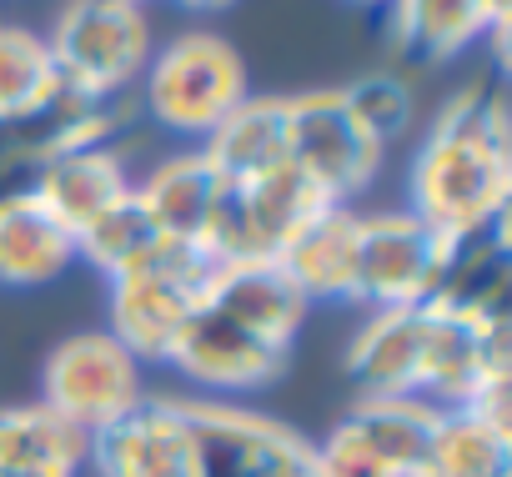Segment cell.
<instances>
[{
  "label": "cell",
  "instance_id": "6da1fadb",
  "mask_svg": "<svg viewBox=\"0 0 512 477\" xmlns=\"http://www.w3.org/2000/svg\"><path fill=\"white\" fill-rule=\"evenodd\" d=\"M512 206V146H507V106L497 91L467 86L457 91L417 161H412V216L427 221L442 242H467L507 221Z\"/></svg>",
  "mask_w": 512,
  "mask_h": 477
},
{
  "label": "cell",
  "instance_id": "7a4b0ae2",
  "mask_svg": "<svg viewBox=\"0 0 512 477\" xmlns=\"http://www.w3.org/2000/svg\"><path fill=\"white\" fill-rule=\"evenodd\" d=\"M211 262L186 242H156L136 267L116 272L111 287V337L136 362H166L191 317L201 312Z\"/></svg>",
  "mask_w": 512,
  "mask_h": 477
},
{
  "label": "cell",
  "instance_id": "3957f363",
  "mask_svg": "<svg viewBox=\"0 0 512 477\" xmlns=\"http://www.w3.org/2000/svg\"><path fill=\"white\" fill-rule=\"evenodd\" d=\"M241 51L216 31H186L141 71V111L176 136H211L246 101Z\"/></svg>",
  "mask_w": 512,
  "mask_h": 477
},
{
  "label": "cell",
  "instance_id": "277c9868",
  "mask_svg": "<svg viewBox=\"0 0 512 477\" xmlns=\"http://www.w3.org/2000/svg\"><path fill=\"white\" fill-rule=\"evenodd\" d=\"M46 46L66 91L116 101L151 61V21L141 0H66Z\"/></svg>",
  "mask_w": 512,
  "mask_h": 477
},
{
  "label": "cell",
  "instance_id": "5b68a950",
  "mask_svg": "<svg viewBox=\"0 0 512 477\" xmlns=\"http://www.w3.org/2000/svg\"><path fill=\"white\" fill-rule=\"evenodd\" d=\"M196 477H322L317 447L297 427L221 397H186Z\"/></svg>",
  "mask_w": 512,
  "mask_h": 477
},
{
  "label": "cell",
  "instance_id": "8992f818",
  "mask_svg": "<svg viewBox=\"0 0 512 477\" xmlns=\"http://www.w3.org/2000/svg\"><path fill=\"white\" fill-rule=\"evenodd\" d=\"M146 397V362H136L106 327L51 347L41 367V402L76 432H101Z\"/></svg>",
  "mask_w": 512,
  "mask_h": 477
},
{
  "label": "cell",
  "instance_id": "52a82bcc",
  "mask_svg": "<svg viewBox=\"0 0 512 477\" xmlns=\"http://www.w3.org/2000/svg\"><path fill=\"white\" fill-rule=\"evenodd\" d=\"M287 161L332 206H347L357 191L372 186L382 166V146L357 126L342 86H317L287 96Z\"/></svg>",
  "mask_w": 512,
  "mask_h": 477
},
{
  "label": "cell",
  "instance_id": "ba28073f",
  "mask_svg": "<svg viewBox=\"0 0 512 477\" xmlns=\"http://www.w3.org/2000/svg\"><path fill=\"white\" fill-rule=\"evenodd\" d=\"M452 242L417 221L412 211L357 216V302L382 307H427L442 287Z\"/></svg>",
  "mask_w": 512,
  "mask_h": 477
},
{
  "label": "cell",
  "instance_id": "9c48e42d",
  "mask_svg": "<svg viewBox=\"0 0 512 477\" xmlns=\"http://www.w3.org/2000/svg\"><path fill=\"white\" fill-rule=\"evenodd\" d=\"M86 467L96 477H196V432L186 397H141L126 417L91 432Z\"/></svg>",
  "mask_w": 512,
  "mask_h": 477
},
{
  "label": "cell",
  "instance_id": "30bf717a",
  "mask_svg": "<svg viewBox=\"0 0 512 477\" xmlns=\"http://www.w3.org/2000/svg\"><path fill=\"white\" fill-rule=\"evenodd\" d=\"M201 307H211L231 327L262 337L267 347H282V352H292V342H297V332L312 312V302L302 297V287L287 277V267L277 257L211 262Z\"/></svg>",
  "mask_w": 512,
  "mask_h": 477
},
{
  "label": "cell",
  "instance_id": "8fae6325",
  "mask_svg": "<svg viewBox=\"0 0 512 477\" xmlns=\"http://www.w3.org/2000/svg\"><path fill=\"white\" fill-rule=\"evenodd\" d=\"M287 357L282 347H267L262 337H251L241 327H231L226 317H216L211 307H201L191 317V327L181 332V342L171 347V367L191 382V387H206V392H262L272 387L282 372H287ZM221 397V402H226Z\"/></svg>",
  "mask_w": 512,
  "mask_h": 477
},
{
  "label": "cell",
  "instance_id": "7c38bea8",
  "mask_svg": "<svg viewBox=\"0 0 512 477\" xmlns=\"http://www.w3.org/2000/svg\"><path fill=\"white\" fill-rule=\"evenodd\" d=\"M422 347H427V307H382L357 327L342 367L357 397H417Z\"/></svg>",
  "mask_w": 512,
  "mask_h": 477
},
{
  "label": "cell",
  "instance_id": "4fadbf2b",
  "mask_svg": "<svg viewBox=\"0 0 512 477\" xmlns=\"http://www.w3.org/2000/svg\"><path fill=\"white\" fill-rule=\"evenodd\" d=\"M392 46L412 61H452L482 36H507L512 0H387Z\"/></svg>",
  "mask_w": 512,
  "mask_h": 477
},
{
  "label": "cell",
  "instance_id": "5bb4252c",
  "mask_svg": "<svg viewBox=\"0 0 512 477\" xmlns=\"http://www.w3.org/2000/svg\"><path fill=\"white\" fill-rule=\"evenodd\" d=\"M76 262V236L31 186L0 191V287H46Z\"/></svg>",
  "mask_w": 512,
  "mask_h": 477
},
{
  "label": "cell",
  "instance_id": "9a60e30c",
  "mask_svg": "<svg viewBox=\"0 0 512 477\" xmlns=\"http://www.w3.org/2000/svg\"><path fill=\"white\" fill-rule=\"evenodd\" d=\"M131 171L121 146H81V151H61L56 161H46L31 176V191L41 196V206L71 231L81 236L106 206H116L131 191Z\"/></svg>",
  "mask_w": 512,
  "mask_h": 477
},
{
  "label": "cell",
  "instance_id": "2e32d148",
  "mask_svg": "<svg viewBox=\"0 0 512 477\" xmlns=\"http://www.w3.org/2000/svg\"><path fill=\"white\" fill-rule=\"evenodd\" d=\"M307 302H357V211L322 206L277 252Z\"/></svg>",
  "mask_w": 512,
  "mask_h": 477
},
{
  "label": "cell",
  "instance_id": "e0dca14e",
  "mask_svg": "<svg viewBox=\"0 0 512 477\" xmlns=\"http://www.w3.org/2000/svg\"><path fill=\"white\" fill-rule=\"evenodd\" d=\"M221 186H226V176L206 161V151H181V156H166L161 166H151L136 181V196L146 201V211L156 216V226L171 242H186L201 252V236L221 201Z\"/></svg>",
  "mask_w": 512,
  "mask_h": 477
},
{
  "label": "cell",
  "instance_id": "ac0fdd59",
  "mask_svg": "<svg viewBox=\"0 0 512 477\" xmlns=\"http://www.w3.org/2000/svg\"><path fill=\"white\" fill-rule=\"evenodd\" d=\"M206 161L226 181H256L287 161V96H246L211 136Z\"/></svg>",
  "mask_w": 512,
  "mask_h": 477
},
{
  "label": "cell",
  "instance_id": "d6986e66",
  "mask_svg": "<svg viewBox=\"0 0 512 477\" xmlns=\"http://www.w3.org/2000/svg\"><path fill=\"white\" fill-rule=\"evenodd\" d=\"M86 432L56 417L46 402L0 407V467L36 477H76L86 467Z\"/></svg>",
  "mask_w": 512,
  "mask_h": 477
},
{
  "label": "cell",
  "instance_id": "ffe728a7",
  "mask_svg": "<svg viewBox=\"0 0 512 477\" xmlns=\"http://www.w3.org/2000/svg\"><path fill=\"white\" fill-rule=\"evenodd\" d=\"M342 422L387 462L392 477H417L432 452L442 407H432L422 397H357Z\"/></svg>",
  "mask_w": 512,
  "mask_h": 477
},
{
  "label": "cell",
  "instance_id": "44dd1931",
  "mask_svg": "<svg viewBox=\"0 0 512 477\" xmlns=\"http://www.w3.org/2000/svg\"><path fill=\"white\" fill-rule=\"evenodd\" d=\"M417 477H512V417L482 407L442 412Z\"/></svg>",
  "mask_w": 512,
  "mask_h": 477
},
{
  "label": "cell",
  "instance_id": "7402d4cb",
  "mask_svg": "<svg viewBox=\"0 0 512 477\" xmlns=\"http://www.w3.org/2000/svg\"><path fill=\"white\" fill-rule=\"evenodd\" d=\"M241 201H246L256 257H277L322 206H332L292 161L272 166L267 176H256V181H241Z\"/></svg>",
  "mask_w": 512,
  "mask_h": 477
},
{
  "label": "cell",
  "instance_id": "603a6c76",
  "mask_svg": "<svg viewBox=\"0 0 512 477\" xmlns=\"http://www.w3.org/2000/svg\"><path fill=\"white\" fill-rule=\"evenodd\" d=\"M156 242H166V231L156 226V216L146 211V201H141L136 186H131L116 206H106V211L76 236V257H86V262L111 282L116 272L136 267Z\"/></svg>",
  "mask_w": 512,
  "mask_h": 477
},
{
  "label": "cell",
  "instance_id": "cb8c5ba5",
  "mask_svg": "<svg viewBox=\"0 0 512 477\" xmlns=\"http://www.w3.org/2000/svg\"><path fill=\"white\" fill-rule=\"evenodd\" d=\"M61 91V71L51 61L46 36L0 21V121L26 116Z\"/></svg>",
  "mask_w": 512,
  "mask_h": 477
},
{
  "label": "cell",
  "instance_id": "d4e9b609",
  "mask_svg": "<svg viewBox=\"0 0 512 477\" xmlns=\"http://www.w3.org/2000/svg\"><path fill=\"white\" fill-rule=\"evenodd\" d=\"M342 96H347V106H352L357 126H362L382 151H387L397 136H407V131H412L417 96H412L407 76H397V71H367V76H357L352 86H342Z\"/></svg>",
  "mask_w": 512,
  "mask_h": 477
},
{
  "label": "cell",
  "instance_id": "484cf974",
  "mask_svg": "<svg viewBox=\"0 0 512 477\" xmlns=\"http://www.w3.org/2000/svg\"><path fill=\"white\" fill-rule=\"evenodd\" d=\"M317 447V472L322 477H392L387 472V462L347 427V422H337L322 442H312Z\"/></svg>",
  "mask_w": 512,
  "mask_h": 477
},
{
  "label": "cell",
  "instance_id": "4316f807",
  "mask_svg": "<svg viewBox=\"0 0 512 477\" xmlns=\"http://www.w3.org/2000/svg\"><path fill=\"white\" fill-rule=\"evenodd\" d=\"M186 11H226V6H236V0H181Z\"/></svg>",
  "mask_w": 512,
  "mask_h": 477
},
{
  "label": "cell",
  "instance_id": "83f0119b",
  "mask_svg": "<svg viewBox=\"0 0 512 477\" xmlns=\"http://www.w3.org/2000/svg\"><path fill=\"white\" fill-rule=\"evenodd\" d=\"M0 477H36V472H6V467H0Z\"/></svg>",
  "mask_w": 512,
  "mask_h": 477
},
{
  "label": "cell",
  "instance_id": "f1b7e54d",
  "mask_svg": "<svg viewBox=\"0 0 512 477\" xmlns=\"http://www.w3.org/2000/svg\"><path fill=\"white\" fill-rule=\"evenodd\" d=\"M352 6H387V0H352Z\"/></svg>",
  "mask_w": 512,
  "mask_h": 477
},
{
  "label": "cell",
  "instance_id": "f546056e",
  "mask_svg": "<svg viewBox=\"0 0 512 477\" xmlns=\"http://www.w3.org/2000/svg\"><path fill=\"white\" fill-rule=\"evenodd\" d=\"M141 6H146V0H141Z\"/></svg>",
  "mask_w": 512,
  "mask_h": 477
}]
</instances>
